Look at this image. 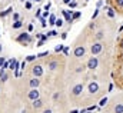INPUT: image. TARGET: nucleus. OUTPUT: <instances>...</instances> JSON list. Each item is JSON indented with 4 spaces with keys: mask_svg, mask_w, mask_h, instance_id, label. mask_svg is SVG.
<instances>
[{
    "mask_svg": "<svg viewBox=\"0 0 123 113\" xmlns=\"http://www.w3.org/2000/svg\"><path fill=\"white\" fill-rule=\"evenodd\" d=\"M103 50V44L102 43H94V44H92V47H90V52H92V55L93 56H96V55H99L100 52Z\"/></svg>",
    "mask_w": 123,
    "mask_h": 113,
    "instance_id": "1",
    "label": "nucleus"
},
{
    "mask_svg": "<svg viewBox=\"0 0 123 113\" xmlns=\"http://www.w3.org/2000/svg\"><path fill=\"white\" fill-rule=\"evenodd\" d=\"M85 53H86V49H85L83 46H77V47H74V50H73V55H74V57H77V59L83 57Z\"/></svg>",
    "mask_w": 123,
    "mask_h": 113,
    "instance_id": "2",
    "label": "nucleus"
},
{
    "mask_svg": "<svg viewBox=\"0 0 123 113\" xmlns=\"http://www.w3.org/2000/svg\"><path fill=\"white\" fill-rule=\"evenodd\" d=\"M27 97L30 99L31 102H34V100L40 99V93H39L37 89H31V90H29V93H27Z\"/></svg>",
    "mask_w": 123,
    "mask_h": 113,
    "instance_id": "3",
    "label": "nucleus"
},
{
    "mask_svg": "<svg viewBox=\"0 0 123 113\" xmlns=\"http://www.w3.org/2000/svg\"><path fill=\"white\" fill-rule=\"evenodd\" d=\"M99 66V60H97V57L96 56H92L89 60H87V69H96Z\"/></svg>",
    "mask_w": 123,
    "mask_h": 113,
    "instance_id": "4",
    "label": "nucleus"
},
{
    "mask_svg": "<svg viewBox=\"0 0 123 113\" xmlns=\"http://www.w3.org/2000/svg\"><path fill=\"white\" fill-rule=\"evenodd\" d=\"M31 73L34 75V77H40V76L43 75V67H42L40 64H36V66H33Z\"/></svg>",
    "mask_w": 123,
    "mask_h": 113,
    "instance_id": "5",
    "label": "nucleus"
},
{
    "mask_svg": "<svg viewBox=\"0 0 123 113\" xmlns=\"http://www.w3.org/2000/svg\"><path fill=\"white\" fill-rule=\"evenodd\" d=\"M16 40H17V42H23V43L26 44V43L31 42V37H30V34H29V33H22V34H20Z\"/></svg>",
    "mask_w": 123,
    "mask_h": 113,
    "instance_id": "6",
    "label": "nucleus"
},
{
    "mask_svg": "<svg viewBox=\"0 0 123 113\" xmlns=\"http://www.w3.org/2000/svg\"><path fill=\"white\" fill-rule=\"evenodd\" d=\"M82 92H83V85H82V83L73 86V89H72V94H73V96H80Z\"/></svg>",
    "mask_w": 123,
    "mask_h": 113,
    "instance_id": "7",
    "label": "nucleus"
},
{
    "mask_svg": "<svg viewBox=\"0 0 123 113\" xmlns=\"http://www.w3.org/2000/svg\"><path fill=\"white\" fill-rule=\"evenodd\" d=\"M87 89H89V93H92V94H96V93L99 92V85H97V82H90Z\"/></svg>",
    "mask_w": 123,
    "mask_h": 113,
    "instance_id": "8",
    "label": "nucleus"
},
{
    "mask_svg": "<svg viewBox=\"0 0 123 113\" xmlns=\"http://www.w3.org/2000/svg\"><path fill=\"white\" fill-rule=\"evenodd\" d=\"M29 85H30L31 89H37V87H39V85H40V79H37V77H33V79H30Z\"/></svg>",
    "mask_w": 123,
    "mask_h": 113,
    "instance_id": "9",
    "label": "nucleus"
},
{
    "mask_svg": "<svg viewBox=\"0 0 123 113\" xmlns=\"http://www.w3.org/2000/svg\"><path fill=\"white\" fill-rule=\"evenodd\" d=\"M47 67H49V70H56V69L59 67V63H57L56 60H53V62H50V63L47 64Z\"/></svg>",
    "mask_w": 123,
    "mask_h": 113,
    "instance_id": "10",
    "label": "nucleus"
},
{
    "mask_svg": "<svg viewBox=\"0 0 123 113\" xmlns=\"http://www.w3.org/2000/svg\"><path fill=\"white\" fill-rule=\"evenodd\" d=\"M7 79H9V76H7V73H6V70H4V69H1V70H0V80L4 83Z\"/></svg>",
    "mask_w": 123,
    "mask_h": 113,
    "instance_id": "11",
    "label": "nucleus"
},
{
    "mask_svg": "<svg viewBox=\"0 0 123 113\" xmlns=\"http://www.w3.org/2000/svg\"><path fill=\"white\" fill-rule=\"evenodd\" d=\"M42 106H43V102H42L40 99H37V100L33 102V107H34V109H40Z\"/></svg>",
    "mask_w": 123,
    "mask_h": 113,
    "instance_id": "12",
    "label": "nucleus"
},
{
    "mask_svg": "<svg viewBox=\"0 0 123 113\" xmlns=\"http://www.w3.org/2000/svg\"><path fill=\"white\" fill-rule=\"evenodd\" d=\"M115 113H123V105L122 103H117L115 106Z\"/></svg>",
    "mask_w": 123,
    "mask_h": 113,
    "instance_id": "13",
    "label": "nucleus"
},
{
    "mask_svg": "<svg viewBox=\"0 0 123 113\" xmlns=\"http://www.w3.org/2000/svg\"><path fill=\"white\" fill-rule=\"evenodd\" d=\"M107 16H109L110 19H113V17L116 16V13H115V9H113V7H109V10H107Z\"/></svg>",
    "mask_w": 123,
    "mask_h": 113,
    "instance_id": "14",
    "label": "nucleus"
},
{
    "mask_svg": "<svg viewBox=\"0 0 123 113\" xmlns=\"http://www.w3.org/2000/svg\"><path fill=\"white\" fill-rule=\"evenodd\" d=\"M56 20H57V19H56L55 14H50V16H49V23H50V25H56Z\"/></svg>",
    "mask_w": 123,
    "mask_h": 113,
    "instance_id": "15",
    "label": "nucleus"
},
{
    "mask_svg": "<svg viewBox=\"0 0 123 113\" xmlns=\"http://www.w3.org/2000/svg\"><path fill=\"white\" fill-rule=\"evenodd\" d=\"M12 10H13V7H9L6 12H0V17H4V16H7L9 13H12Z\"/></svg>",
    "mask_w": 123,
    "mask_h": 113,
    "instance_id": "16",
    "label": "nucleus"
},
{
    "mask_svg": "<svg viewBox=\"0 0 123 113\" xmlns=\"http://www.w3.org/2000/svg\"><path fill=\"white\" fill-rule=\"evenodd\" d=\"M22 26H23V23H22L20 20H17V22H14V23H13V29H20Z\"/></svg>",
    "mask_w": 123,
    "mask_h": 113,
    "instance_id": "17",
    "label": "nucleus"
},
{
    "mask_svg": "<svg viewBox=\"0 0 123 113\" xmlns=\"http://www.w3.org/2000/svg\"><path fill=\"white\" fill-rule=\"evenodd\" d=\"M80 14H82L80 12H74V13L72 14V22H73V20H76V19H79V17H80Z\"/></svg>",
    "mask_w": 123,
    "mask_h": 113,
    "instance_id": "18",
    "label": "nucleus"
},
{
    "mask_svg": "<svg viewBox=\"0 0 123 113\" xmlns=\"http://www.w3.org/2000/svg\"><path fill=\"white\" fill-rule=\"evenodd\" d=\"M107 103V97H103V99H100V102H99V106H105Z\"/></svg>",
    "mask_w": 123,
    "mask_h": 113,
    "instance_id": "19",
    "label": "nucleus"
},
{
    "mask_svg": "<svg viewBox=\"0 0 123 113\" xmlns=\"http://www.w3.org/2000/svg\"><path fill=\"white\" fill-rule=\"evenodd\" d=\"M9 66H10V60H6V62L3 63V67H1V69L6 70V69H9Z\"/></svg>",
    "mask_w": 123,
    "mask_h": 113,
    "instance_id": "20",
    "label": "nucleus"
},
{
    "mask_svg": "<svg viewBox=\"0 0 123 113\" xmlns=\"http://www.w3.org/2000/svg\"><path fill=\"white\" fill-rule=\"evenodd\" d=\"M36 57H37V56H34V55H30V56L26 57V62H33V60H34Z\"/></svg>",
    "mask_w": 123,
    "mask_h": 113,
    "instance_id": "21",
    "label": "nucleus"
},
{
    "mask_svg": "<svg viewBox=\"0 0 123 113\" xmlns=\"http://www.w3.org/2000/svg\"><path fill=\"white\" fill-rule=\"evenodd\" d=\"M56 26H57V27H62V26H63V19H57V20H56Z\"/></svg>",
    "mask_w": 123,
    "mask_h": 113,
    "instance_id": "22",
    "label": "nucleus"
},
{
    "mask_svg": "<svg viewBox=\"0 0 123 113\" xmlns=\"http://www.w3.org/2000/svg\"><path fill=\"white\" fill-rule=\"evenodd\" d=\"M37 57H44V56H49V52H42V53H39V55H36Z\"/></svg>",
    "mask_w": 123,
    "mask_h": 113,
    "instance_id": "23",
    "label": "nucleus"
},
{
    "mask_svg": "<svg viewBox=\"0 0 123 113\" xmlns=\"http://www.w3.org/2000/svg\"><path fill=\"white\" fill-rule=\"evenodd\" d=\"M19 19H20V16H19V13H13V20H14V22H17Z\"/></svg>",
    "mask_w": 123,
    "mask_h": 113,
    "instance_id": "24",
    "label": "nucleus"
},
{
    "mask_svg": "<svg viewBox=\"0 0 123 113\" xmlns=\"http://www.w3.org/2000/svg\"><path fill=\"white\" fill-rule=\"evenodd\" d=\"M99 12H100L99 9H96V10H94V13H93V16H92V20H93V19H96V17H97V14H99Z\"/></svg>",
    "mask_w": 123,
    "mask_h": 113,
    "instance_id": "25",
    "label": "nucleus"
},
{
    "mask_svg": "<svg viewBox=\"0 0 123 113\" xmlns=\"http://www.w3.org/2000/svg\"><path fill=\"white\" fill-rule=\"evenodd\" d=\"M62 50H63V46H56V47H55V52H56V53H59Z\"/></svg>",
    "mask_w": 123,
    "mask_h": 113,
    "instance_id": "26",
    "label": "nucleus"
},
{
    "mask_svg": "<svg viewBox=\"0 0 123 113\" xmlns=\"http://www.w3.org/2000/svg\"><path fill=\"white\" fill-rule=\"evenodd\" d=\"M69 6H70V9H74V7L77 6V3H76V1H70V3H69Z\"/></svg>",
    "mask_w": 123,
    "mask_h": 113,
    "instance_id": "27",
    "label": "nucleus"
},
{
    "mask_svg": "<svg viewBox=\"0 0 123 113\" xmlns=\"http://www.w3.org/2000/svg\"><path fill=\"white\" fill-rule=\"evenodd\" d=\"M47 36H57V31H56V30H52V31L47 33Z\"/></svg>",
    "mask_w": 123,
    "mask_h": 113,
    "instance_id": "28",
    "label": "nucleus"
},
{
    "mask_svg": "<svg viewBox=\"0 0 123 113\" xmlns=\"http://www.w3.org/2000/svg\"><path fill=\"white\" fill-rule=\"evenodd\" d=\"M103 36H105V34H103V31H97V34H96V37H97V39H103Z\"/></svg>",
    "mask_w": 123,
    "mask_h": 113,
    "instance_id": "29",
    "label": "nucleus"
},
{
    "mask_svg": "<svg viewBox=\"0 0 123 113\" xmlns=\"http://www.w3.org/2000/svg\"><path fill=\"white\" fill-rule=\"evenodd\" d=\"M49 16H50V14H49V12H46V10H44V12H43V16H42V17H43V19H47Z\"/></svg>",
    "mask_w": 123,
    "mask_h": 113,
    "instance_id": "30",
    "label": "nucleus"
},
{
    "mask_svg": "<svg viewBox=\"0 0 123 113\" xmlns=\"http://www.w3.org/2000/svg\"><path fill=\"white\" fill-rule=\"evenodd\" d=\"M25 7H26V9H31V3L30 1H26V3H25Z\"/></svg>",
    "mask_w": 123,
    "mask_h": 113,
    "instance_id": "31",
    "label": "nucleus"
},
{
    "mask_svg": "<svg viewBox=\"0 0 123 113\" xmlns=\"http://www.w3.org/2000/svg\"><path fill=\"white\" fill-rule=\"evenodd\" d=\"M116 4H117L119 7H123V0H116Z\"/></svg>",
    "mask_w": 123,
    "mask_h": 113,
    "instance_id": "32",
    "label": "nucleus"
},
{
    "mask_svg": "<svg viewBox=\"0 0 123 113\" xmlns=\"http://www.w3.org/2000/svg\"><path fill=\"white\" fill-rule=\"evenodd\" d=\"M40 14H42V9H39V10L36 12V17H40Z\"/></svg>",
    "mask_w": 123,
    "mask_h": 113,
    "instance_id": "33",
    "label": "nucleus"
},
{
    "mask_svg": "<svg viewBox=\"0 0 123 113\" xmlns=\"http://www.w3.org/2000/svg\"><path fill=\"white\" fill-rule=\"evenodd\" d=\"M43 44H44V40H39V42H37V46H39V47L43 46Z\"/></svg>",
    "mask_w": 123,
    "mask_h": 113,
    "instance_id": "34",
    "label": "nucleus"
},
{
    "mask_svg": "<svg viewBox=\"0 0 123 113\" xmlns=\"http://www.w3.org/2000/svg\"><path fill=\"white\" fill-rule=\"evenodd\" d=\"M96 109V106H90V107H87V112H93Z\"/></svg>",
    "mask_w": 123,
    "mask_h": 113,
    "instance_id": "35",
    "label": "nucleus"
},
{
    "mask_svg": "<svg viewBox=\"0 0 123 113\" xmlns=\"http://www.w3.org/2000/svg\"><path fill=\"white\" fill-rule=\"evenodd\" d=\"M25 67H26V60H25V62L20 64V69H23V70H25Z\"/></svg>",
    "mask_w": 123,
    "mask_h": 113,
    "instance_id": "36",
    "label": "nucleus"
},
{
    "mask_svg": "<svg viewBox=\"0 0 123 113\" xmlns=\"http://www.w3.org/2000/svg\"><path fill=\"white\" fill-rule=\"evenodd\" d=\"M49 9H50V3H47V4H46V6H44V10H46V12H47V10H49Z\"/></svg>",
    "mask_w": 123,
    "mask_h": 113,
    "instance_id": "37",
    "label": "nucleus"
},
{
    "mask_svg": "<svg viewBox=\"0 0 123 113\" xmlns=\"http://www.w3.org/2000/svg\"><path fill=\"white\" fill-rule=\"evenodd\" d=\"M4 62H6V60H4V59H3V57H0V67H1V64H3V63H4Z\"/></svg>",
    "mask_w": 123,
    "mask_h": 113,
    "instance_id": "38",
    "label": "nucleus"
},
{
    "mask_svg": "<svg viewBox=\"0 0 123 113\" xmlns=\"http://www.w3.org/2000/svg\"><path fill=\"white\" fill-rule=\"evenodd\" d=\"M69 113H80V112H79L77 109H73V110H70V112H69Z\"/></svg>",
    "mask_w": 123,
    "mask_h": 113,
    "instance_id": "39",
    "label": "nucleus"
},
{
    "mask_svg": "<svg viewBox=\"0 0 123 113\" xmlns=\"http://www.w3.org/2000/svg\"><path fill=\"white\" fill-rule=\"evenodd\" d=\"M59 96H60V94H59V93H55V94H53V99H57V97H59Z\"/></svg>",
    "mask_w": 123,
    "mask_h": 113,
    "instance_id": "40",
    "label": "nucleus"
},
{
    "mask_svg": "<svg viewBox=\"0 0 123 113\" xmlns=\"http://www.w3.org/2000/svg\"><path fill=\"white\" fill-rule=\"evenodd\" d=\"M43 113H53L50 109H46V110H43Z\"/></svg>",
    "mask_w": 123,
    "mask_h": 113,
    "instance_id": "41",
    "label": "nucleus"
},
{
    "mask_svg": "<svg viewBox=\"0 0 123 113\" xmlns=\"http://www.w3.org/2000/svg\"><path fill=\"white\" fill-rule=\"evenodd\" d=\"M72 0H63V3H70Z\"/></svg>",
    "mask_w": 123,
    "mask_h": 113,
    "instance_id": "42",
    "label": "nucleus"
},
{
    "mask_svg": "<svg viewBox=\"0 0 123 113\" xmlns=\"http://www.w3.org/2000/svg\"><path fill=\"white\" fill-rule=\"evenodd\" d=\"M120 47L123 49V39H122V42H120Z\"/></svg>",
    "mask_w": 123,
    "mask_h": 113,
    "instance_id": "43",
    "label": "nucleus"
},
{
    "mask_svg": "<svg viewBox=\"0 0 123 113\" xmlns=\"http://www.w3.org/2000/svg\"><path fill=\"white\" fill-rule=\"evenodd\" d=\"M20 1H23V3H26V0H20Z\"/></svg>",
    "mask_w": 123,
    "mask_h": 113,
    "instance_id": "44",
    "label": "nucleus"
},
{
    "mask_svg": "<svg viewBox=\"0 0 123 113\" xmlns=\"http://www.w3.org/2000/svg\"><path fill=\"white\" fill-rule=\"evenodd\" d=\"M31 1H40V0H31Z\"/></svg>",
    "mask_w": 123,
    "mask_h": 113,
    "instance_id": "45",
    "label": "nucleus"
},
{
    "mask_svg": "<svg viewBox=\"0 0 123 113\" xmlns=\"http://www.w3.org/2000/svg\"><path fill=\"white\" fill-rule=\"evenodd\" d=\"M0 52H1V44H0Z\"/></svg>",
    "mask_w": 123,
    "mask_h": 113,
    "instance_id": "46",
    "label": "nucleus"
},
{
    "mask_svg": "<svg viewBox=\"0 0 123 113\" xmlns=\"http://www.w3.org/2000/svg\"><path fill=\"white\" fill-rule=\"evenodd\" d=\"M86 113H92V112H86Z\"/></svg>",
    "mask_w": 123,
    "mask_h": 113,
    "instance_id": "47",
    "label": "nucleus"
},
{
    "mask_svg": "<svg viewBox=\"0 0 123 113\" xmlns=\"http://www.w3.org/2000/svg\"><path fill=\"white\" fill-rule=\"evenodd\" d=\"M0 36H1V34H0Z\"/></svg>",
    "mask_w": 123,
    "mask_h": 113,
    "instance_id": "48",
    "label": "nucleus"
},
{
    "mask_svg": "<svg viewBox=\"0 0 123 113\" xmlns=\"http://www.w3.org/2000/svg\"><path fill=\"white\" fill-rule=\"evenodd\" d=\"M86 1H87V0H86Z\"/></svg>",
    "mask_w": 123,
    "mask_h": 113,
    "instance_id": "49",
    "label": "nucleus"
}]
</instances>
